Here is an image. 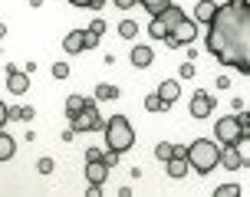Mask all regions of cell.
<instances>
[{"mask_svg":"<svg viewBox=\"0 0 250 197\" xmlns=\"http://www.w3.org/2000/svg\"><path fill=\"white\" fill-rule=\"evenodd\" d=\"M148 33H151L155 39H165V37H168V26H165L162 20H158V17H151V23H148Z\"/></svg>","mask_w":250,"mask_h":197,"instance_id":"ffe728a7","label":"cell"},{"mask_svg":"<svg viewBox=\"0 0 250 197\" xmlns=\"http://www.w3.org/2000/svg\"><path fill=\"white\" fill-rule=\"evenodd\" d=\"M89 30H92L96 37H102V33H105V20H92V23H89Z\"/></svg>","mask_w":250,"mask_h":197,"instance_id":"4dcf8cb0","label":"cell"},{"mask_svg":"<svg viewBox=\"0 0 250 197\" xmlns=\"http://www.w3.org/2000/svg\"><path fill=\"white\" fill-rule=\"evenodd\" d=\"M191 76H194V59L181 62V79H191Z\"/></svg>","mask_w":250,"mask_h":197,"instance_id":"f546056e","label":"cell"},{"mask_svg":"<svg viewBox=\"0 0 250 197\" xmlns=\"http://www.w3.org/2000/svg\"><path fill=\"white\" fill-rule=\"evenodd\" d=\"M217 89H230V76H217Z\"/></svg>","mask_w":250,"mask_h":197,"instance_id":"d590c367","label":"cell"},{"mask_svg":"<svg viewBox=\"0 0 250 197\" xmlns=\"http://www.w3.org/2000/svg\"><path fill=\"white\" fill-rule=\"evenodd\" d=\"M119 37L122 39H135L138 37V23L135 20H122V23H119Z\"/></svg>","mask_w":250,"mask_h":197,"instance_id":"d6986e66","label":"cell"},{"mask_svg":"<svg viewBox=\"0 0 250 197\" xmlns=\"http://www.w3.org/2000/svg\"><path fill=\"white\" fill-rule=\"evenodd\" d=\"M208 26V53H214L217 62L250 76V3L217 7Z\"/></svg>","mask_w":250,"mask_h":197,"instance_id":"6da1fadb","label":"cell"},{"mask_svg":"<svg viewBox=\"0 0 250 197\" xmlns=\"http://www.w3.org/2000/svg\"><path fill=\"white\" fill-rule=\"evenodd\" d=\"M165 168H168V174H171V177H185V174H188V168H191V164H188L185 151H178V155H171V158L165 161Z\"/></svg>","mask_w":250,"mask_h":197,"instance_id":"4fadbf2b","label":"cell"},{"mask_svg":"<svg viewBox=\"0 0 250 197\" xmlns=\"http://www.w3.org/2000/svg\"><path fill=\"white\" fill-rule=\"evenodd\" d=\"M53 168H56V164H53V158H40L37 161V171L40 174H53Z\"/></svg>","mask_w":250,"mask_h":197,"instance_id":"83f0119b","label":"cell"},{"mask_svg":"<svg viewBox=\"0 0 250 197\" xmlns=\"http://www.w3.org/2000/svg\"><path fill=\"white\" fill-rule=\"evenodd\" d=\"M102 135H105V148H112L119 155L135 145V128H132V122L125 115H112L105 122V128H102Z\"/></svg>","mask_w":250,"mask_h":197,"instance_id":"3957f363","label":"cell"},{"mask_svg":"<svg viewBox=\"0 0 250 197\" xmlns=\"http://www.w3.org/2000/svg\"><path fill=\"white\" fill-rule=\"evenodd\" d=\"M99 158H102L99 148H89V151H86V161H99Z\"/></svg>","mask_w":250,"mask_h":197,"instance_id":"836d02e7","label":"cell"},{"mask_svg":"<svg viewBox=\"0 0 250 197\" xmlns=\"http://www.w3.org/2000/svg\"><path fill=\"white\" fill-rule=\"evenodd\" d=\"M119 96H122V92L115 86H109V82H99V86H96V102H112V98H119Z\"/></svg>","mask_w":250,"mask_h":197,"instance_id":"e0dca14e","label":"cell"},{"mask_svg":"<svg viewBox=\"0 0 250 197\" xmlns=\"http://www.w3.org/2000/svg\"><path fill=\"white\" fill-rule=\"evenodd\" d=\"M138 3H142V7H145V10H148L151 17H155V13L162 10V7H165V3H168V0H138Z\"/></svg>","mask_w":250,"mask_h":197,"instance_id":"484cf974","label":"cell"},{"mask_svg":"<svg viewBox=\"0 0 250 197\" xmlns=\"http://www.w3.org/2000/svg\"><path fill=\"white\" fill-rule=\"evenodd\" d=\"M214 135H217L221 145H240V141L247 138V125H244L240 115H224V118H217Z\"/></svg>","mask_w":250,"mask_h":197,"instance_id":"277c9868","label":"cell"},{"mask_svg":"<svg viewBox=\"0 0 250 197\" xmlns=\"http://www.w3.org/2000/svg\"><path fill=\"white\" fill-rule=\"evenodd\" d=\"M214 13H217V3H214V0H201L198 7H194V20H198V23H211Z\"/></svg>","mask_w":250,"mask_h":197,"instance_id":"2e32d148","label":"cell"},{"mask_svg":"<svg viewBox=\"0 0 250 197\" xmlns=\"http://www.w3.org/2000/svg\"><path fill=\"white\" fill-rule=\"evenodd\" d=\"M105 177H109V168H105V161H86V181L89 184H105Z\"/></svg>","mask_w":250,"mask_h":197,"instance_id":"8fae6325","label":"cell"},{"mask_svg":"<svg viewBox=\"0 0 250 197\" xmlns=\"http://www.w3.org/2000/svg\"><path fill=\"white\" fill-rule=\"evenodd\" d=\"M158 96H162L165 105H171V102L181 96V86H178V79H165L162 86H158Z\"/></svg>","mask_w":250,"mask_h":197,"instance_id":"9a60e30c","label":"cell"},{"mask_svg":"<svg viewBox=\"0 0 250 197\" xmlns=\"http://www.w3.org/2000/svg\"><path fill=\"white\" fill-rule=\"evenodd\" d=\"M96 46H99V37L92 30H86V49H96Z\"/></svg>","mask_w":250,"mask_h":197,"instance_id":"1f68e13d","label":"cell"},{"mask_svg":"<svg viewBox=\"0 0 250 197\" xmlns=\"http://www.w3.org/2000/svg\"><path fill=\"white\" fill-rule=\"evenodd\" d=\"M73 7H89V10H102L105 7V0H69Z\"/></svg>","mask_w":250,"mask_h":197,"instance_id":"d4e9b609","label":"cell"},{"mask_svg":"<svg viewBox=\"0 0 250 197\" xmlns=\"http://www.w3.org/2000/svg\"><path fill=\"white\" fill-rule=\"evenodd\" d=\"M221 164L227 171H240V168H250V158H244L237 151V145H224L221 148Z\"/></svg>","mask_w":250,"mask_h":197,"instance_id":"ba28073f","label":"cell"},{"mask_svg":"<svg viewBox=\"0 0 250 197\" xmlns=\"http://www.w3.org/2000/svg\"><path fill=\"white\" fill-rule=\"evenodd\" d=\"M214 112V96L211 92H194L191 96V118H208Z\"/></svg>","mask_w":250,"mask_h":197,"instance_id":"9c48e42d","label":"cell"},{"mask_svg":"<svg viewBox=\"0 0 250 197\" xmlns=\"http://www.w3.org/2000/svg\"><path fill=\"white\" fill-rule=\"evenodd\" d=\"M185 158L198 174H211L214 168L221 164V148H217V141H211V138H198V141H191V145L185 148Z\"/></svg>","mask_w":250,"mask_h":197,"instance_id":"7a4b0ae2","label":"cell"},{"mask_svg":"<svg viewBox=\"0 0 250 197\" xmlns=\"http://www.w3.org/2000/svg\"><path fill=\"white\" fill-rule=\"evenodd\" d=\"M227 3H234V7H244V3H250V0H227Z\"/></svg>","mask_w":250,"mask_h":197,"instance_id":"f35d334b","label":"cell"},{"mask_svg":"<svg viewBox=\"0 0 250 197\" xmlns=\"http://www.w3.org/2000/svg\"><path fill=\"white\" fill-rule=\"evenodd\" d=\"M83 105H86V96H69L66 98V112H69V115H79Z\"/></svg>","mask_w":250,"mask_h":197,"instance_id":"44dd1931","label":"cell"},{"mask_svg":"<svg viewBox=\"0 0 250 197\" xmlns=\"http://www.w3.org/2000/svg\"><path fill=\"white\" fill-rule=\"evenodd\" d=\"M145 109H148V112H162V109H168V105L162 102V96H158V92H151V96L145 98Z\"/></svg>","mask_w":250,"mask_h":197,"instance_id":"7402d4cb","label":"cell"},{"mask_svg":"<svg viewBox=\"0 0 250 197\" xmlns=\"http://www.w3.org/2000/svg\"><path fill=\"white\" fill-rule=\"evenodd\" d=\"M102 161H105V168L112 171L115 164H119V151H112V148H105V155H102Z\"/></svg>","mask_w":250,"mask_h":197,"instance_id":"4316f807","label":"cell"},{"mask_svg":"<svg viewBox=\"0 0 250 197\" xmlns=\"http://www.w3.org/2000/svg\"><path fill=\"white\" fill-rule=\"evenodd\" d=\"M240 118H244V125H247V128H250V109L244 112V115H240Z\"/></svg>","mask_w":250,"mask_h":197,"instance_id":"74e56055","label":"cell"},{"mask_svg":"<svg viewBox=\"0 0 250 197\" xmlns=\"http://www.w3.org/2000/svg\"><path fill=\"white\" fill-rule=\"evenodd\" d=\"M214 194H217V197H237L240 194V184H221Z\"/></svg>","mask_w":250,"mask_h":197,"instance_id":"cb8c5ba5","label":"cell"},{"mask_svg":"<svg viewBox=\"0 0 250 197\" xmlns=\"http://www.w3.org/2000/svg\"><path fill=\"white\" fill-rule=\"evenodd\" d=\"M86 194H89V197H99V194H102V184H89Z\"/></svg>","mask_w":250,"mask_h":197,"instance_id":"e575fe53","label":"cell"},{"mask_svg":"<svg viewBox=\"0 0 250 197\" xmlns=\"http://www.w3.org/2000/svg\"><path fill=\"white\" fill-rule=\"evenodd\" d=\"M151 59H155V53H151V46H145V43H138V46H132V66H138V69H145V66H151Z\"/></svg>","mask_w":250,"mask_h":197,"instance_id":"5bb4252c","label":"cell"},{"mask_svg":"<svg viewBox=\"0 0 250 197\" xmlns=\"http://www.w3.org/2000/svg\"><path fill=\"white\" fill-rule=\"evenodd\" d=\"M171 155H175V145H168V141H162V145L155 148V158H158V161H168Z\"/></svg>","mask_w":250,"mask_h":197,"instance_id":"603a6c76","label":"cell"},{"mask_svg":"<svg viewBox=\"0 0 250 197\" xmlns=\"http://www.w3.org/2000/svg\"><path fill=\"white\" fill-rule=\"evenodd\" d=\"M0 56H3V53H0Z\"/></svg>","mask_w":250,"mask_h":197,"instance_id":"60d3db41","label":"cell"},{"mask_svg":"<svg viewBox=\"0 0 250 197\" xmlns=\"http://www.w3.org/2000/svg\"><path fill=\"white\" fill-rule=\"evenodd\" d=\"M3 37H7V26H3V23H0V39H3Z\"/></svg>","mask_w":250,"mask_h":197,"instance_id":"ab89813d","label":"cell"},{"mask_svg":"<svg viewBox=\"0 0 250 197\" xmlns=\"http://www.w3.org/2000/svg\"><path fill=\"white\" fill-rule=\"evenodd\" d=\"M155 17H158V20L168 26V33H171V30H175V26L185 20V10H181V7H175V3H165V7L155 13Z\"/></svg>","mask_w":250,"mask_h":197,"instance_id":"30bf717a","label":"cell"},{"mask_svg":"<svg viewBox=\"0 0 250 197\" xmlns=\"http://www.w3.org/2000/svg\"><path fill=\"white\" fill-rule=\"evenodd\" d=\"M7 125V102H0V128Z\"/></svg>","mask_w":250,"mask_h":197,"instance_id":"8d00e7d4","label":"cell"},{"mask_svg":"<svg viewBox=\"0 0 250 197\" xmlns=\"http://www.w3.org/2000/svg\"><path fill=\"white\" fill-rule=\"evenodd\" d=\"M73 118V132H102L105 128V118L96 109V98H86V105L79 115H69Z\"/></svg>","mask_w":250,"mask_h":197,"instance_id":"5b68a950","label":"cell"},{"mask_svg":"<svg viewBox=\"0 0 250 197\" xmlns=\"http://www.w3.org/2000/svg\"><path fill=\"white\" fill-rule=\"evenodd\" d=\"M13 151H17V141H13L7 132H0V161H10Z\"/></svg>","mask_w":250,"mask_h":197,"instance_id":"ac0fdd59","label":"cell"},{"mask_svg":"<svg viewBox=\"0 0 250 197\" xmlns=\"http://www.w3.org/2000/svg\"><path fill=\"white\" fill-rule=\"evenodd\" d=\"M62 49H66L69 56L83 53V49H86V30H73V33H66V39H62Z\"/></svg>","mask_w":250,"mask_h":197,"instance_id":"7c38bea8","label":"cell"},{"mask_svg":"<svg viewBox=\"0 0 250 197\" xmlns=\"http://www.w3.org/2000/svg\"><path fill=\"white\" fill-rule=\"evenodd\" d=\"M53 76H56V79H66V76H69V66H66V62H53Z\"/></svg>","mask_w":250,"mask_h":197,"instance_id":"f1b7e54d","label":"cell"},{"mask_svg":"<svg viewBox=\"0 0 250 197\" xmlns=\"http://www.w3.org/2000/svg\"><path fill=\"white\" fill-rule=\"evenodd\" d=\"M115 7H119V10H132V7H135L138 0H112Z\"/></svg>","mask_w":250,"mask_h":197,"instance_id":"d6a6232c","label":"cell"},{"mask_svg":"<svg viewBox=\"0 0 250 197\" xmlns=\"http://www.w3.org/2000/svg\"><path fill=\"white\" fill-rule=\"evenodd\" d=\"M7 89L13 96H23L30 89V73L26 69H17V66H7Z\"/></svg>","mask_w":250,"mask_h":197,"instance_id":"52a82bcc","label":"cell"},{"mask_svg":"<svg viewBox=\"0 0 250 197\" xmlns=\"http://www.w3.org/2000/svg\"><path fill=\"white\" fill-rule=\"evenodd\" d=\"M198 39V20H191V17H185L181 23L165 37V46H171V49H181V46H188V43H194Z\"/></svg>","mask_w":250,"mask_h":197,"instance_id":"8992f818","label":"cell"}]
</instances>
